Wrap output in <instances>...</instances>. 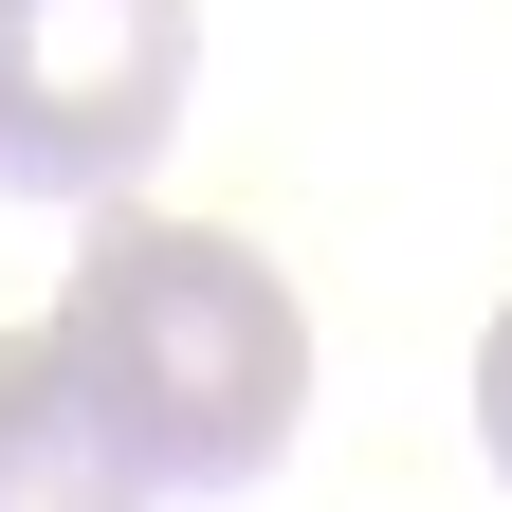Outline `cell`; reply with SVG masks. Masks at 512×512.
Returning a JSON list of instances; mask_svg holds the SVG:
<instances>
[{"label":"cell","instance_id":"7a4b0ae2","mask_svg":"<svg viewBox=\"0 0 512 512\" xmlns=\"http://www.w3.org/2000/svg\"><path fill=\"white\" fill-rule=\"evenodd\" d=\"M202 0H0V202H128L183 128Z\"/></svg>","mask_w":512,"mask_h":512},{"label":"cell","instance_id":"3957f363","mask_svg":"<svg viewBox=\"0 0 512 512\" xmlns=\"http://www.w3.org/2000/svg\"><path fill=\"white\" fill-rule=\"evenodd\" d=\"M0 512H147V476L92 421V384H74L55 330H0Z\"/></svg>","mask_w":512,"mask_h":512},{"label":"cell","instance_id":"6da1fadb","mask_svg":"<svg viewBox=\"0 0 512 512\" xmlns=\"http://www.w3.org/2000/svg\"><path fill=\"white\" fill-rule=\"evenodd\" d=\"M55 348H74L92 421L128 439L147 494H256L311 421V311L275 293V256H238L220 220H147L92 202L74 293H55Z\"/></svg>","mask_w":512,"mask_h":512},{"label":"cell","instance_id":"277c9868","mask_svg":"<svg viewBox=\"0 0 512 512\" xmlns=\"http://www.w3.org/2000/svg\"><path fill=\"white\" fill-rule=\"evenodd\" d=\"M476 458L512 476V311H494V330H476Z\"/></svg>","mask_w":512,"mask_h":512}]
</instances>
